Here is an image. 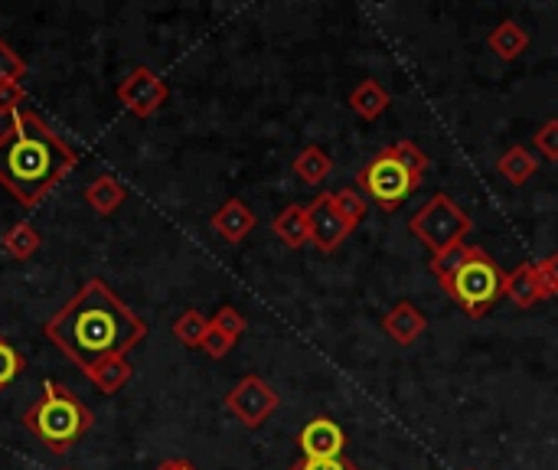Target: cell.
Masks as SVG:
<instances>
[{
	"label": "cell",
	"instance_id": "cell-17",
	"mask_svg": "<svg viewBox=\"0 0 558 470\" xmlns=\"http://www.w3.org/2000/svg\"><path fill=\"white\" fill-rule=\"evenodd\" d=\"M497 173L513 183V186H526L536 173H539V160L533 157V150H526L523 144H513L510 150H504L497 157Z\"/></svg>",
	"mask_w": 558,
	"mask_h": 470
},
{
	"label": "cell",
	"instance_id": "cell-20",
	"mask_svg": "<svg viewBox=\"0 0 558 470\" xmlns=\"http://www.w3.org/2000/svg\"><path fill=\"white\" fill-rule=\"evenodd\" d=\"M124 186L111 177V173H101L95 177L88 186H85V203L98 213V216H111L121 203H124Z\"/></svg>",
	"mask_w": 558,
	"mask_h": 470
},
{
	"label": "cell",
	"instance_id": "cell-7",
	"mask_svg": "<svg viewBox=\"0 0 558 470\" xmlns=\"http://www.w3.org/2000/svg\"><path fill=\"white\" fill-rule=\"evenodd\" d=\"M281 406V396L262 379V376H245L226 393V409L245 425V429H262L275 409Z\"/></svg>",
	"mask_w": 558,
	"mask_h": 470
},
{
	"label": "cell",
	"instance_id": "cell-1",
	"mask_svg": "<svg viewBox=\"0 0 558 470\" xmlns=\"http://www.w3.org/2000/svg\"><path fill=\"white\" fill-rule=\"evenodd\" d=\"M43 334L82 373H88L101 360L128 357L134 347H141L147 324L101 278H92L46 321Z\"/></svg>",
	"mask_w": 558,
	"mask_h": 470
},
{
	"label": "cell",
	"instance_id": "cell-29",
	"mask_svg": "<svg viewBox=\"0 0 558 470\" xmlns=\"http://www.w3.org/2000/svg\"><path fill=\"white\" fill-rule=\"evenodd\" d=\"M536 150H539L546 160L558 164V118L546 121V124L536 131Z\"/></svg>",
	"mask_w": 558,
	"mask_h": 470
},
{
	"label": "cell",
	"instance_id": "cell-28",
	"mask_svg": "<svg viewBox=\"0 0 558 470\" xmlns=\"http://www.w3.org/2000/svg\"><path fill=\"white\" fill-rule=\"evenodd\" d=\"M536 275H539V288H543V301L558 298V252L549 258L536 262Z\"/></svg>",
	"mask_w": 558,
	"mask_h": 470
},
{
	"label": "cell",
	"instance_id": "cell-13",
	"mask_svg": "<svg viewBox=\"0 0 558 470\" xmlns=\"http://www.w3.org/2000/svg\"><path fill=\"white\" fill-rule=\"evenodd\" d=\"M504 298H510L517 308L530 311L543 301V288H539V275H536V262H520L504 285Z\"/></svg>",
	"mask_w": 558,
	"mask_h": 470
},
{
	"label": "cell",
	"instance_id": "cell-30",
	"mask_svg": "<svg viewBox=\"0 0 558 470\" xmlns=\"http://www.w3.org/2000/svg\"><path fill=\"white\" fill-rule=\"evenodd\" d=\"M23 101H26V92H23L20 82L0 85V115H3V118H13L16 111H23Z\"/></svg>",
	"mask_w": 558,
	"mask_h": 470
},
{
	"label": "cell",
	"instance_id": "cell-12",
	"mask_svg": "<svg viewBox=\"0 0 558 470\" xmlns=\"http://www.w3.org/2000/svg\"><path fill=\"white\" fill-rule=\"evenodd\" d=\"M383 330L389 334V340H392V344H399V347H412V344L428 330V317L422 314V308H418V304H412V301H399V304L383 317Z\"/></svg>",
	"mask_w": 558,
	"mask_h": 470
},
{
	"label": "cell",
	"instance_id": "cell-14",
	"mask_svg": "<svg viewBox=\"0 0 558 470\" xmlns=\"http://www.w3.org/2000/svg\"><path fill=\"white\" fill-rule=\"evenodd\" d=\"M487 46H490V52H494L497 59L517 62V59L530 49V33L523 29L520 20H504V23H497V26L490 29Z\"/></svg>",
	"mask_w": 558,
	"mask_h": 470
},
{
	"label": "cell",
	"instance_id": "cell-24",
	"mask_svg": "<svg viewBox=\"0 0 558 470\" xmlns=\"http://www.w3.org/2000/svg\"><path fill=\"white\" fill-rule=\"evenodd\" d=\"M333 203H337V209L353 222V226H360L363 219H366V213H369V203H366V196L360 193V190H333Z\"/></svg>",
	"mask_w": 558,
	"mask_h": 470
},
{
	"label": "cell",
	"instance_id": "cell-15",
	"mask_svg": "<svg viewBox=\"0 0 558 470\" xmlns=\"http://www.w3.org/2000/svg\"><path fill=\"white\" fill-rule=\"evenodd\" d=\"M392 95L386 92V85H379L376 79H363L350 88V108L363 118V121H376L389 111Z\"/></svg>",
	"mask_w": 558,
	"mask_h": 470
},
{
	"label": "cell",
	"instance_id": "cell-27",
	"mask_svg": "<svg viewBox=\"0 0 558 470\" xmlns=\"http://www.w3.org/2000/svg\"><path fill=\"white\" fill-rule=\"evenodd\" d=\"M26 75V62H23V56H16L13 52V46L0 36V85H7V82H20Z\"/></svg>",
	"mask_w": 558,
	"mask_h": 470
},
{
	"label": "cell",
	"instance_id": "cell-21",
	"mask_svg": "<svg viewBox=\"0 0 558 470\" xmlns=\"http://www.w3.org/2000/svg\"><path fill=\"white\" fill-rule=\"evenodd\" d=\"M39 245H43V236H39V229H36L33 222H16V226H10L7 236L0 239V252L10 255L13 262L33 258V255L39 252Z\"/></svg>",
	"mask_w": 558,
	"mask_h": 470
},
{
	"label": "cell",
	"instance_id": "cell-4",
	"mask_svg": "<svg viewBox=\"0 0 558 470\" xmlns=\"http://www.w3.org/2000/svg\"><path fill=\"white\" fill-rule=\"evenodd\" d=\"M95 425L92 409L62 383L46 379L39 399L26 409L23 415V429L49 451V455H69L75 448V442H82V435Z\"/></svg>",
	"mask_w": 558,
	"mask_h": 470
},
{
	"label": "cell",
	"instance_id": "cell-11",
	"mask_svg": "<svg viewBox=\"0 0 558 470\" xmlns=\"http://www.w3.org/2000/svg\"><path fill=\"white\" fill-rule=\"evenodd\" d=\"M209 226H213V232H216L219 239H226L229 245H242V242L255 232L258 216H255V209H252L245 200L232 196V200H226V203L213 213Z\"/></svg>",
	"mask_w": 558,
	"mask_h": 470
},
{
	"label": "cell",
	"instance_id": "cell-32",
	"mask_svg": "<svg viewBox=\"0 0 558 470\" xmlns=\"http://www.w3.org/2000/svg\"><path fill=\"white\" fill-rule=\"evenodd\" d=\"M288 470H360V465H353V461H347V458H327V461L301 458L298 465H291Z\"/></svg>",
	"mask_w": 558,
	"mask_h": 470
},
{
	"label": "cell",
	"instance_id": "cell-5",
	"mask_svg": "<svg viewBox=\"0 0 558 470\" xmlns=\"http://www.w3.org/2000/svg\"><path fill=\"white\" fill-rule=\"evenodd\" d=\"M471 213L454 203L448 193H435L422 209H415V216L409 219V232L432 252V255H445L448 249L461 245L471 236Z\"/></svg>",
	"mask_w": 558,
	"mask_h": 470
},
{
	"label": "cell",
	"instance_id": "cell-26",
	"mask_svg": "<svg viewBox=\"0 0 558 470\" xmlns=\"http://www.w3.org/2000/svg\"><path fill=\"white\" fill-rule=\"evenodd\" d=\"M23 366H26L23 353H20L13 344H7V340L0 337V389H7V386L23 373Z\"/></svg>",
	"mask_w": 558,
	"mask_h": 470
},
{
	"label": "cell",
	"instance_id": "cell-33",
	"mask_svg": "<svg viewBox=\"0 0 558 470\" xmlns=\"http://www.w3.org/2000/svg\"><path fill=\"white\" fill-rule=\"evenodd\" d=\"M157 470H199V468H196V465H190V461H183V458H170V461L157 465Z\"/></svg>",
	"mask_w": 558,
	"mask_h": 470
},
{
	"label": "cell",
	"instance_id": "cell-8",
	"mask_svg": "<svg viewBox=\"0 0 558 470\" xmlns=\"http://www.w3.org/2000/svg\"><path fill=\"white\" fill-rule=\"evenodd\" d=\"M307 219H311V245L324 255H333L356 232V226L337 209L333 190H324L320 196H314V203L307 206Z\"/></svg>",
	"mask_w": 558,
	"mask_h": 470
},
{
	"label": "cell",
	"instance_id": "cell-10",
	"mask_svg": "<svg viewBox=\"0 0 558 470\" xmlns=\"http://www.w3.org/2000/svg\"><path fill=\"white\" fill-rule=\"evenodd\" d=\"M298 448L311 461H327V458H343L347 451V432L330 419V415H314L301 432H298Z\"/></svg>",
	"mask_w": 558,
	"mask_h": 470
},
{
	"label": "cell",
	"instance_id": "cell-31",
	"mask_svg": "<svg viewBox=\"0 0 558 470\" xmlns=\"http://www.w3.org/2000/svg\"><path fill=\"white\" fill-rule=\"evenodd\" d=\"M232 347H235V340H229L226 334H219L213 324H209V334H206V340H203V353L209 357V360H222V357H229L232 353Z\"/></svg>",
	"mask_w": 558,
	"mask_h": 470
},
{
	"label": "cell",
	"instance_id": "cell-9",
	"mask_svg": "<svg viewBox=\"0 0 558 470\" xmlns=\"http://www.w3.org/2000/svg\"><path fill=\"white\" fill-rule=\"evenodd\" d=\"M114 95H118V105L124 111H131L134 118H150L157 108H163V101L170 98V88L154 69L137 65V69L128 72V79L118 85Z\"/></svg>",
	"mask_w": 558,
	"mask_h": 470
},
{
	"label": "cell",
	"instance_id": "cell-2",
	"mask_svg": "<svg viewBox=\"0 0 558 470\" xmlns=\"http://www.w3.org/2000/svg\"><path fill=\"white\" fill-rule=\"evenodd\" d=\"M75 164V150L29 108L0 128V183L23 206H39Z\"/></svg>",
	"mask_w": 558,
	"mask_h": 470
},
{
	"label": "cell",
	"instance_id": "cell-16",
	"mask_svg": "<svg viewBox=\"0 0 558 470\" xmlns=\"http://www.w3.org/2000/svg\"><path fill=\"white\" fill-rule=\"evenodd\" d=\"M271 229H275V236H278L288 249H301V245H307V242H311V219H307V206H301V203L284 206V209L275 216Z\"/></svg>",
	"mask_w": 558,
	"mask_h": 470
},
{
	"label": "cell",
	"instance_id": "cell-6",
	"mask_svg": "<svg viewBox=\"0 0 558 470\" xmlns=\"http://www.w3.org/2000/svg\"><path fill=\"white\" fill-rule=\"evenodd\" d=\"M422 186V180H415L396 157L392 144L383 147L369 164L360 167L356 173V190L366 196V203L379 206L383 213H396L415 190Z\"/></svg>",
	"mask_w": 558,
	"mask_h": 470
},
{
	"label": "cell",
	"instance_id": "cell-25",
	"mask_svg": "<svg viewBox=\"0 0 558 470\" xmlns=\"http://www.w3.org/2000/svg\"><path fill=\"white\" fill-rule=\"evenodd\" d=\"M219 334H226L229 340H235L239 344V337L245 334V327H248V321H245V314L239 311V308H232V304H226V308H219L216 314H213V321H209Z\"/></svg>",
	"mask_w": 558,
	"mask_h": 470
},
{
	"label": "cell",
	"instance_id": "cell-19",
	"mask_svg": "<svg viewBox=\"0 0 558 470\" xmlns=\"http://www.w3.org/2000/svg\"><path fill=\"white\" fill-rule=\"evenodd\" d=\"M291 170L298 173V180H301V183H307V186H320V183L333 173V157H330L324 147L307 144V147L294 157Z\"/></svg>",
	"mask_w": 558,
	"mask_h": 470
},
{
	"label": "cell",
	"instance_id": "cell-18",
	"mask_svg": "<svg viewBox=\"0 0 558 470\" xmlns=\"http://www.w3.org/2000/svg\"><path fill=\"white\" fill-rule=\"evenodd\" d=\"M85 376L92 379V386H95L101 396H114V393H121V389L131 383L134 366L128 363V357H108V360H101L95 370H88Z\"/></svg>",
	"mask_w": 558,
	"mask_h": 470
},
{
	"label": "cell",
	"instance_id": "cell-3",
	"mask_svg": "<svg viewBox=\"0 0 558 470\" xmlns=\"http://www.w3.org/2000/svg\"><path fill=\"white\" fill-rule=\"evenodd\" d=\"M428 268L438 278V285L445 288V294L471 321L487 317L494 311V304L504 298L507 272L481 245L461 242V245L448 249L445 255H432Z\"/></svg>",
	"mask_w": 558,
	"mask_h": 470
},
{
	"label": "cell",
	"instance_id": "cell-23",
	"mask_svg": "<svg viewBox=\"0 0 558 470\" xmlns=\"http://www.w3.org/2000/svg\"><path fill=\"white\" fill-rule=\"evenodd\" d=\"M392 150H396L399 164H402L415 180H425V173H428L432 160H428V154H425L415 141H396V144H392Z\"/></svg>",
	"mask_w": 558,
	"mask_h": 470
},
{
	"label": "cell",
	"instance_id": "cell-22",
	"mask_svg": "<svg viewBox=\"0 0 558 470\" xmlns=\"http://www.w3.org/2000/svg\"><path fill=\"white\" fill-rule=\"evenodd\" d=\"M206 334H209V321H206V314L196 311V308L183 311V314L173 321V337H177L186 350H199L203 340H206Z\"/></svg>",
	"mask_w": 558,
	"mask_h": 470
}]
</instances>
